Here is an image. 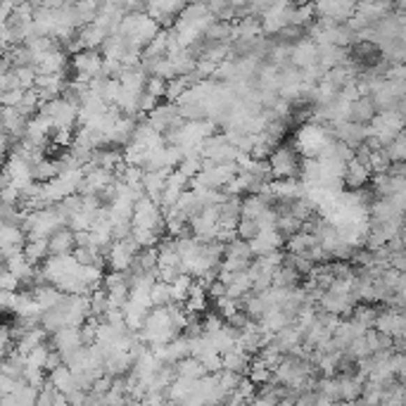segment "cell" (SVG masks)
I'll use <instances>...</instances> for the list:
<instances>
[{
    "mask_svg": "<svg viewBox=\"0 0 406 406\" xmlns=\"http://www.w3.org/2000/svg\"><path fill=\"white\" fill-rule=\"evenodd\" d=\"M48 380L52 382V387H55L57 392H62V394L72 392L74 387H76L74 378H72V370H69L67 363H60V366L50 368L48 370Z\"/></svg>",
    "mask_w": 406,
    "mask_h": 406,
    "instance_id": "ffe728a7",
    "label": "cell"
},
{
    "mask_svg": "<svg viewBox=\"0 0 406 406\" xmlns=\"http://www.w3.org/2000/svg\"><path fill=\"white\" fill-rule=\"evenodd\" d=\"M252 361V354L240 349L238 345H233L231 349H226L221 354V368H228V370H235V373L245 375L247 373V366Z\"/></svg>",
    "mask_w": 406,
    "mask_h": 406,
    "instance_id": "9a60e30c",
    "label": "cell"
},
{
    "mask_svg": "<svg viewBox=\"0 0 406 406\" xmlns=\"http://www.w3.org/2000/svg\"><path fill=\"white\" fill-rule=\"evenodd\" d=\"M276 231L283 235V238H290L292 233L302 231V221L292 214H280L278 219H276Z\"/></svg>",
    "mask_w": 406,
    "mask_h": 406,
    "instance_id": "4dcf8cb0",
    "label": "cell"
},
{
    "mask_svg": "<svg viewBox=\"0 0 406 406\" xmlns=\"http://www.w3.org/2000/svg\"><path fill=\"white\" fill-rule=\"evenodd\" d=\"M0 119H3V131L13 138L20 140L27 131V121L29 116L22 114L17 107H8V105H0Z\"/></svg>",
    "mask_w": 406,
    "mask_h": 406,
    "instance_id": "8fae6325",
    "label": "cell"
},
{
    "mask_svg": "<svg viewBox=\"0 0 406 406\" xmlns=\"http://www.w3.org/2000/svg\"><path fill=\"white\" fill-rule=\"evenodd\" d=\"M370 181V169L366 164L356 162V160H349L345 164V172H343V186L349 188V190H356V188H363Z\"/></svg>",
    "mask_w": 406,
    "mask_h": 406,
    "instance_id": "4fadbf2b",
    "label": "cell"
},
{
    "mask_svg": "<svg viewBox=\"0 0 406 406\" xmlns=\"http://www.w3.org/2000/svg\"><path fill=\"white\" fill-rule=\"evenodd\" d=\"M15 292L17 290H5V287H0V314H3V311H13Z\"/></svg>",
    "mask_w": 406,
    "mask_h": 406,
    "instance_id": "ab89813d",
    "label": "cell"
},
{
    "mask_svg": "<svg viewBox=\"0 0 406 406\" xmlns=\"http://www.w3.org/2000/svg\"><path fill=\"white\" fill-rule=\"evenodd\" d=\"M172 172V169H157V172H143V179H140V183H143V193L148 197H152L157 202V197H160L162 188H164V181H167V174Z\"/></svg>",
    "mask_w": 406,
    "mask_h": 406,
    "instance_id": "ac0fdd59",
    "label": "cell"
},
{
    "mask_svg": "<svg viewBox=\"0 0 406 406\" xmlns=\"http://www.w3.org/2000/svg\"><path fill=\"white\" fill-rule=\"evenodd\" d=\"M290 64L297 69H307L319 64V45L311 38H302L290 45Z\"/></svg>",
    "mask_w": 406,
    "mask_h": 406,
    "instance_id": "ba28073f",
    "label": "cell"
},
{
    "mask_svg": "<svg viewBox=\"0 0 406 406\" xmlns=\"http://www.w3.org/2000/svg\"><path fill=\"white\" fill-rule=\"evenodd\" d=\"M356 3L359 0H311L314 17H323V20L338 22V24H343L354 15Z\"/></svg>",
    "mask_w": 406,
    "mask_h": 406,
    "instance_id": "8992f818",
    "label": "cell"
},
{
    "mask_svg": "<svg viewBox=\"0 0 406 406\" xmlns=\"http://www.w3.org/2000/svg\"><path fill=\"white\" fill-rule=\"evenodd\" d=\"M55 397H57V390L52 387V382H50V380H45L43 385L38 387L36 404H40V406H50V404H55Z\"/></svg>",
    "mask_w": 406,
    "mask_h": 406,
    "instance_id": "d590c367",
    "label": "cell"
},
{
    "mask_svg": "<svg viewBox=\"0 0 406 406\" xmlns=\"http://www.w3.org/2000/svg\"><path fill=\"white\" fill-rule=\"evenodd\" d=\"M176 169H179L181 174H186L188 179L197 176L200 174V155H186V157H181V162L176 164Z\"/></svg>",
    "mask_w": 406,
    "mask_h": 406,
    "instance_id": "d6a6232c",
    "label": "cell"
},
{
    "mask_svg": "<svg viewBox=\"0 0 406 406\" xmlns=\"http://www.w3.org/2000/svg\"><path fill=\"white\" fill-rule=\"evenodd\" d=\"M22 380L29 382V385H33V387H40L45 382V370L43 368H36V366H29V363H27Z\"/></svg>",
    "mask_w": 406,
    "mask_h": 406,
    "instance_id": "8d00e7d4",
    "label": "cell"
},
{
    "mask_svg": "<svg viewBox=\"0 0 406 406\" xmlns=\"http://www.w3.org/2000/svg\"><path fill=\"white\" fill-rule=\"evenodd\" d=\"M375 114V107H373V100L370 96H359L349 103V110H347V119L354 121V123H368L373 119Z\"/></svg>",
    "mask_w": 406,
    "mask_h": 406,
    "instance_id": "5bb4252c",
    "label": "cell"
},
{
    "mask_svg": "<svg viewBox=\"0 0 406 406\" xmlns=\"http://www.w3.org/2000/svg\"><path fill=\"white\" fill-rule=\"evenodd\" d=\"M100 64H103V55H100V50H93V48H81L79 52L69 55V67L74 72L72 79L84 81V84L96 79L100 72Z\"/></svg>",
    "mask_w": 406,
    "mask_h": 406,
    "instance_id": "277c9868",
    "label": "cell"
},
{
    "mask_svg": "<svg viewBox=\"0 0 406 406\" xmlns=\"http://www.w3.org/2000/svg\"><path fill=\"white\" fill-rule=\"evenodd\" d=\"M390 157V162H404L406 160V138H404V131H399L394 138L390 140L387 145H382Z\"/></svg>",
    "mask_w": 406,
    "mask_h": 406,
    "instance_id": "f546056e",
    "label": "cell"
},
{
    "mask_svg": "<svg viewBox=\"0 0 406 406\" xmlns=\"http://www.w3.org/2000/svg\"><path fill=\"white\" fill-rule=\"evenodd\" d=\"M190 88L188 84V76H174V79H167V88H164V100L167 103H176L183 93Z\"/></svg>",
    "mask_w": 406,
    "mask_h": 406,
    "instance_id": "83f0119b",
    "label": "cell"
},
{
    "mask_svg": "<svg viewBox=\"0 0 406 406\" xmlns=\"http://www.w3.org/2000/svg\"><path fill=\"white\" fill-rule=\"evenodd\" d=\"M160 29L162 27L143 10V13H126L123 15L119 27H116V31L123 33V36L131 40L133 45H138V48L143 50L145 45H148L150 40L160 33Z\"/></svg>",
    "mask_w": 406,
    "mask_h": 406,
    "instance_id": "6da1fadb",
    "label": "cell"
},
{
    "mask_svg": "<svg viewBox=\"0 0 406 406\" xmlns=\"http://www.w3.org/2000/svg\"><path fill=\"white\" fill-rule=\"evenodd\" d=\"M150 302L152 307H167L172 302V285L164 280H155L150 287Z\"/></svg>",
    "mask_w": 406,
    "mask_h": 406,
    "instance_id": "f1b7e54d",
    "label": "cell"
},
{
    "mask_svg": "<svg viewBox=\"0 0 406 406\" xmlns=\"http://www.w3.org/2000/svg\"><path fill=\"white\" fill-rule=\"evenodd\" d=\"M335 378H338L340 402H356L361 394V375H335Z\"/></svg>",
    "mask_w": 406,
    "mask_h": 406,
    "instance_id": "e0dca14e",
    "label": "cell"
},
{
    "mask_svg": "<svg viewBox=\"0 0 406 406\" xmlns=\"http://www.w3.org/2000/svg\"><path fill=\"white\" fill-rule=\"evenodd\" d=\"M22 216H24V211L15 202L0 200V226H22Z\"/></svg>",
    "mask_w": 406,
    "mask_h": 406,
    "instance_id": "d4e9b609",
    "label": "cell"
},
{
    "mask_svg": "<svg viewBox=\"0 0 406 406\" xmlns=\"http://www.w3.org/2000/svg\"><path fill=\"white\" fill-rule=\"evenodd\" d=\"M145 119L152 128H157L162 135H169L174 131H179L181 123L186 119L181 116L179 107H176V103H157L155 110H150L148 114H145Z\"/></svg>",
    "mask_w": 406,
    "mask_h": 406,
    "instance_id": "3957f363",
    "label": "cell"
},
{
    "mask_svg": "<svg viewBox=\"0 0 406 406\" xmlns=\"http://www.w3.org/2000/svg\"><path fill=\"white\" fill-rule=\"evenodd\" d=\"M176 366V375H181V378H188V380H197V378H202L207 370H204L202 366V361L195 356H183V359H179V361L174 363Z\"/></svg>",
    "mask_w": 406,
    "mask_h": 406,
    "instance_id": "44dd1931",
    "label": "cell"
},
{
    "mask_svg": "<svg viewBox=\"0 0 406 406\" xmlns=\"http://www.w3.org/2000/svg\"><path fill=\"white\" fill-rule=\"evenodd\" d=\"M164 88H167V79H162V76H148V81H145V93L155 96L157 100H164Z\"/></svg>",
    "mask_w": 406,
    "mask_h": 406,
    "instance_id": "e575fe53",
    "label": "cell"
},
{
    "mask_svg": "<svg viewBox=\"0 0 406 406\" xmlns=\"http://www.w3.org/2000/svg\"><path fill=\"white\" fill-rule=\"evenodd\" d=\"M259 233V223L252 216H240L238 223H235V235L243 240H252Z\"/></svg>",
    "mask_w": 406,
    "mask_h": 406,
    "instance_id": "1f68e13d",
    "label": "cell"
},
{
    "mask_svg": "<svg viewBox=\"0 0 406 406\" xmlns=\"http://www.w3.org/2000/svg\"><path fill=\"white\" fill-rule=\"evenodd\" d=\"M269 167H271V174L273 179H297L299 176V162H302V155L295 150L292 143H283L280 140L271 155L266 157Z\"/></svg>",
    "mask_w": 406,
    "mask_h": 406,
    "instance_id": "7a4b0ae2",
    "label": "cell"
},
{
    "mask_svg": "<svg viewBox=\"0 0 406 406\" xmlns=\"http://www.w3.org/2000/svg\"><path fill=\"white\" fill-rule=\"evenodd\" d=\"M0 169H3V162H0Z\"/></svg>",
    "mask_w": 406,
    "mask_h": 406,
    "instance_id": "b9f144b4",
    "label": "cell"
},
{
    "mask_svg": "<svg viewBox=\"0 0 406 406\" xmlns=\"http://www.w3.org/2000/svg\"><path fill=\"white\" fill-rule=\"evenodd\" d=\"M27 233L20 226H0V250L5 252V257L17 255L24 250Z\"/></svg>",
    "mask_w": 406,
    "mask_h": 406,
    "instance_id": "7c38bea8",
    "label": "cell"
},
{
    "mask_svg": "<svg viewBox=\"0 0 406 406\" xmlns=\"http://www.w3.org/2000/svg\"><path fill=\"white\" fill-rule=\"evenodd\" d=\"M17 143V138L8 135L5 131H0V162H5V157L13 152V145Z\"/></svg>",
    "mask_w": 406,
    "mask_h": 406,
    "instance_id": "f35d334b",
    "label": "cell"
},
{
    "mask_svg": "<svg viewBox=\"0 0 406 406\" xmlns=\"http://www.w3.org/2000/svg\"><path fill=\"white\" fill-rule=\"evenodd\" d=\"M31 176H33V181H38V183H45V181L55 179L57 176L55 162H52L50 157H40L38 162L31 164Z\"/></svg>",
    "mask_w": 406,
    "mask_h": 406,
    "instance_id": "cb8c5ba5",
    "label": "cell"
},
{
    "mask_svg": "<svg viewBox=\"0 0 406 406\" xmlns=\"http://www.w3.org/2000/svg\"><path fill=\"white\" fill-rule=\"evenodd\" d=\"M135 252H138V245L131 240V235L121 240H112L107 255H105V264H107L110 271H123L131 266Z\"/></svg>",
    "mask_w": 406,
    "mask_h": 406,
    "instance_id": "52a82bcc",
    "label": "cell"
},
{
    "mask_svg": "<svg viewBox=\"0 0 406 406\" xmlns=\"http://www.w3.org/2000/svg\"><path fill=\"white\" fill-rule=\"evenodd\" d=\"M200 361H202V366L207 373H216V370H221V352L216 349H207L204 354L197 356Z\"/></svg>",
    "mask_w": 406,
    "mask_h": 406,
    "instance_id": "836d02e7",
    "label": "cell"
},
{
    "mask_svg": "<svg viewBox=\"0 0 406 406\" xmlns=\"http://www.w3.org/2000/svg\"><path fill=\"white\" fill-rule=\"evenodd\" d=\"M24 257L29 262L33 264V266H38V264H43L45 259H48V238H33V240H27L24 243Z\"/></svg>",
    "mask_w": 406,
    "mask_h": 406,
    "instance_id": "603a6c76",
    "label": "cell"
},
{
    "mask_svg": "<svg viewBox=\"0 0 406 406\" xmlns=\"http://www.w3.org/2000/svg\"><path fill=\"white\" fill-rule=\"evenodd\" d=\"M131 143H135L143 150H152V148L164 145V135L157 131V128H152L148 119H143V121L138 119V123H135V128H133V135H131Z\"/></svg>",
    "mask_w": 406,
    "mask_h": 406,
    "instance_id": "30bf717a",
    "label": "cell"
},
{
    "mask_svg": "<svg viewBox=\"0 0 406 406\" xmlns=\"http://www.w3.org/2000/svg\"><path fill=\"white\" fill-rule=\"evenodd\" d=\"M22 96H24V88H10L0 96V105H8V107H17Z\"/></svg>",
    "mask_w": 406,
    "mask_h": 406,
    "instance_id": "74e56055",
    "label": "cell"
},
{
    "mask_svg": "<svg viewBox=\"0 0 406 406\" xmlns=\"http://www.w3.org/2000/svg\"><path fill=\"white\" fill-rule=\"evenodd\" d=\"M76 247V240H74V231L69 226H60L55 228L50 235H48V255L50 257H64V255H72Z\"/></svg>",
    "mask_w": 406,
    "mask_h": 406,
    "instance_id": "9c48e42d",
    "label": "cell"
},
{
    "mask_svg": "<svg viewBox=\"0 0 406 406\" xmlns=\"http://www.w3.org/2000/svg\"><path fill=\"white\" fill-rule=\"evenodd\" d=\"M193 276L190 273H186V271H181L179 276L172 280V302H183L186 295H188V290H190V285H193Z\"/></svg>",
    "mask_w": 406,
    "mask_h": 406,
    "instance_id": "4316f807",
    "label": "cell"
},
{
    "mask_svg": "<svg viewBox=\"0 0 406 406\" xmlns=\"http://www.w3.org/2000/svg\"><path fill=\"white\" fill-rule=\"evenodd\" d=\"M40 112L50 119L52 131L55 128H76V119H79V110L74 105L64 103L62 98H52L48 103H40Z\"/></svg>",
    "mask_w": 406,
    "mask_h": 406,
    "instance_id": "5b68a950",
    "label": "cell"
},
{
    "mask_svg": "<svg viewBox=\"0 0 406 406\" xmlns=\"http://www.w3.org/2000/svg\"><path fill=\"white\" fill-rule=\"evenodd\" d=\"M29 3H31L33 8H36V5H48V0H29Z\"/></svg>",
    "mask_w": 406,
    "mask_h": 406,
    "instance_id": "60d3db41",
    "label": "cell"
},
{
    "mask_svg": "<svg viewBox=\"0 0 406 406\" xmlns=\"http://www.w3.org/2000/svg\"><path fill=\"white\" fill-rule=\"evenodd\" d=\"M245 375H247V378H250L252 382H255V385H262V382L271 380L273 370H271L259 356H252V361H250V366H247V373H245Z\"/></svg>",
    "mask_w": 406,
    "mask_h": 406,
    "instance_id": "484cf974",
    "label": "cell"
},
{
    "mask_svg": "<svg viewBox=\"0 0 406 406\" xmlns=\"http://www.w3.org/2000/svg\"><path fill=\"white\" fill-rule=\"evenodd\" d=\"M79 43H81V48H93V50H98L100 45H103V40L107 38V29L105 27H100L98 22H91V24H84V27H79Z\"/></svg>",
    "mask_w": 406,
    "mask_h": 406,
    "instance_id": "2e32d148",
    "label": "cell"
},
{
    "mask_svg": "<svg viewBox=\"0 0 406 406\" xmlns=\"http://www.w3.org/2000/svg\"><path fill=\"white\" fill-rule=\"evenodd\" d=\"M107 311H110V302H107V292H105L103 285L88 292V316H93V319H103Z\"/></svg>",
    "mask_w": 406,
    "mask_h": 406,
    "instance_id": "7402d4cb",
    "label": "cell"
},
{
    "mask_svg": "<svg viewBox=\"0 0 406 406\" xmlns=\"http://www.w3.org/2000/svg\"><path fill=\"white\" fill-rule=\"evenodd\" d=\"M302 280H304V276L299 273L292 264L283 262L273 271V285L276 287H297V285H302Z\"/></svg>",
    "mask_w": 406,
    "mask_h": 406,
    "instance_id": "d6986e66",
    "label": "cell"
}]
</instances>
